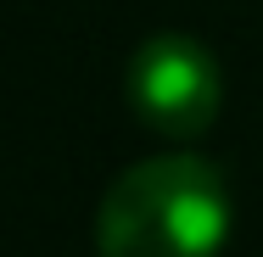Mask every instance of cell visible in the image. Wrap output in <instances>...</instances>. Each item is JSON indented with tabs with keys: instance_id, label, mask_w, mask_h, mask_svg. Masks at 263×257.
Returning a JSON list of instances; mask_svg holds the SVG:
<instances>
[{
	"instance_id": "7a4b0ae2",
	"label": "cell",
	"mask_w": 263,
	"mask_h": 257,
	"mask_svg": "<svg viewBox=\"0 0 263 257\" xmlns=\"http://www.w3.org/2000/svg\"><path fill=\"white\" fill-rule=\"evenodd\" d=\"M129 112L162 140H196L218 123L224 73L196 34H152L123 67Z\"/></svg>"
},
{
	"instance_id": "6da1fadb",
	"label": "cell",
	"mask_w": 263,
	"mask_h": 257,
	"mask_svg": "<svg viewBox=\"0 0 263 257\" xmlns=\"http://www.w3.org/2000/svg\"><path fill=\"white\" fill-rule=\"evenodd\" d=\"M230 185L218 162L162 151L123 168L96 207L101 257H218L230 241Z\"/></svg>"
}]
</instances>
